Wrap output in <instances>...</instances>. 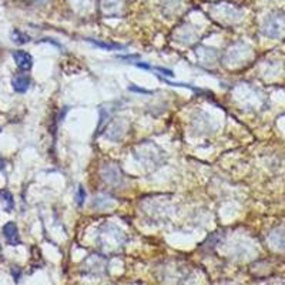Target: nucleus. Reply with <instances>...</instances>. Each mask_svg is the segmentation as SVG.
<instances>
[{"label":"nucleus","instance_id":"1","mask_svg":"<svg viewBox=\"0 0 285 285\" xmlns=\"http://www.w3.org/2000/svg\"><path fill=\"white\" fill-rule=\"evenodd\" d=\"M261 33L270 39H281L285 36V13L276 10L270 13L261 26Z\"/></svg>","mask_w":285,"mask_h":285},{"label":"nucleus","instance_id":"2","mask_svg":"<svg viewBox=\"0 0 285 285\" xmlns=\"http://www.w3.org/2000/svg\"><path fill=\"white\" fill-rule=\"evenodd\" d=\"M210 14L213 19L217 20L221 24H233L241 17V11L233 4L227 3H217L210 7Z\"/></svg>","mask_w":285,"mask_h":285},{"label":"nucleus","instance_id":"3","mask_svg":"<svg viewBox=\"0 0 285 285\" xmlns=\"http://www.w3.org/2000/svg\"><path fill=\"white\" fill-rule=\"evenodd\" d=\"M126 241V236L121 230H118L117 227L107 224L103 227V231L100 233V246L104 250H117L120 247H123V243Z\"/></svg>","mask_w":285,"mask_h":285},{"label":"nucleus","instance_id":"4","mask_svg":"<svg viewBox=\"0 0 285 285\" xmlns=\"http://www.w3.org/2000/svg\"><path fill=\"white\" fill-rule=\"evenodd\" d=\"M101 178L104 183H107L110 186H120L123 183L121 168L118 167V164H114V163L104 164L101 167Z\"/></svg>","mask_w":285,"mask_h":285},{"label":"nucleus","instance_id":"5","mask_svg":"<svg viewBox=\"0 0 285 285\" xmlns=\"http://www.w3.org/2000/svg\"><path fill=\"white\" fill-rule=\"evenodd\" d=\"M268 244L276 250L285 251V227H277L268 234Z\"/></svg>","mask_w":285,"mask_h":285},{"label":"nucleus","instance_id":"6","mask_svg":"<svg viewBox=\"0 0 285 285\" xmlns=\"http://www.w3.org/2000/svg\"><path fill=\"white\" fill-rule=\"evenodd\" d=\"M101 9H103L104 16L117 17L123 14V1L121 0H103Z\"/></svg>","mask_w":285,"mask_h":285},{"label":"nucleus","instance_id":"7","mask_svg":"<svg viewBox=\"0 0 285 285\" xmlns=\"http://www.w3.org/2000/svg\"><path fill=\"white\" fill-rule=\"evenodd\" d=\"M126 130H127V124H126L124 118H118V120H114L113 123L108 124V127L106 128V137H108L111 133H116L114 141H120L121 138L124 137Z\"/></svg>","mask_w":285,"mask_h":285},{"label":"nucleus","instance_id":"8","mask_svg":"<svg viewBox=\"0 0 285 285\" xmlns=\"http://www.w3.org/2000/svg\"><path fill=\"white\" fill-rule=\"evenodd\" d=\"M13 59L16 61L17 67L23 71H27L31 69L33 66V59L27 51H23V50H16L13 51Z\"/></svg>","mask_w":285,"mask_h":285},{"label":"nucleus","instance_id":"9","mask_svg":"<svg viewBox=\"0 0 285 285\" xmlns=\"http://www.w3.org/2000/svg\"><path fill=\"white\" fill-rule=\"evenodd\" d=\"M3 234H4V238L7 240L10 246H17L20 243L19 231H17V227L13 221H10L3 227Z\"/></svg>","mask_w":285,"mask_h":285},{"label":"nucleus","instance_id":"10","mask_svg":"<svg viewBox=\"0 0 285 285\" xmlns=\"http://www.w3.org/2000/svg\"><path fill=\"white\" fill-rule=\"evenodd\" d=\"M11 86L14 91L17 93H24L26 90L29 89L30 86V77L27 74H16L13 79H11Z\"/></svg>","mask_w":285,"mask_h":285},{"label":"nucleus","instance_id":"11","mask_svg":"<svg viewBox=\"0 0 285 285\" xmlns=\"http://www.w3.org/2000/svg\"><path fill=\"white\" fill-rule=\"evenodd\" d=\"M87 41L93 43L94 46L97 47H101V49L106 50H121L123 46L121 44H116V43H106V41H100V40H94V39H87Z\"/></svg>","mask_w":285,"mask_h":285},{"label":"nucleus","instance_id":"12","mask_svg":"<svg viewBox=\"0 0 285 285\" xmlns=\"http://www.w3.org/2000/svg\"><path fill=\"white\" fill-rule=\"evenodd\" d=\"M0 198L3 201V204L6 206V210H11L13 208V196H11L10 191H7V190L0 191Z\"/></svg>","mask_w":285,"mask_h":285},{"label":"nucleus","instance_id":"13","mask_svg":"<svg viewBox=\"0 0 285 285\" xmlns=\"http://www.w3.org/2000/svg\"><path fill=\"white\" fill-rule=\"evenodd\" d=\"M11 39H13V41L19 43V44H23V43L29 41V37H27L26 34H23L19 30H14V31L11 33Z\"/></svg>","mask_w":285,"mask_h":285},{"label":"nucleus","instance_id":"14","mask_svg":"<svg viewBox=\"0 0 285 285\" xmlns=\"http://www.w3.org/2000/svg\"><path fill=\"white\" fill-rule=\"evenodd\" d=\"M84 198H86V191H84V188L83 187H79L77 194H76V203H77V206L81 207L84 204Z\"/></svg>","mask_w":285,"mask_h":285},{"label":"nucleus","instance_id":"15","mask_svg":"<svg viewBox=\"0 0 285 285\" xmlns=\"http://www.w3.org/2000/svg\"><path fill=\"white\" fill-rule=\"evenodd\" d=\"M153 69H156L157 71H160V73H163V74L167 76V77H173V76H174V73L168 69H163V67H153Z\"/></svg>","mask_w":285,"mask_h":285},{"label":"nucleus","instance_id":"16","mask_svg":"<svg viewBox=\"0 0 285 285\" xmlns=\"http://www.w3.org/2000/svg\"><path fill=\"white\" fill-rule=\"evenodd\" d=\"M130 90L137 91V93H144V94H151V91H148V90H144V89H138V87H134V86H130Z\"/></svg>","mask_w":285,"mask_h":285}]
</instances>
